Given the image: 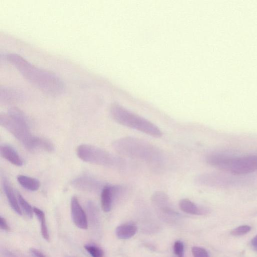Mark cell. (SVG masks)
<instances>
[{
  "instance_id": "cell-26",
  "label": "cell",
  "mask_w": 257,
  "mask_h": 257,
  "mask_svg": "<svg viewBox=\"0 0 257 257\" xmlns=\"http://www.w3.org/2000/svg\"><path fill=\"white\" fill-rule=\"evenodd\" d=\"M250 244L252 248L257 251V235L252 238L250 241Z\"/></svg>"
},
{
  "instance_id": "cell-2",
  "label": "cell",
  "mask_w": 257,
  "mask_h": 257,
  "mask_svg": "<svg viewBox=\"0 0 257 257\" xmlns=\"http://www.w3.org/2000/svg\"><path fill=\"white\" fill-rule=\"evenodd\" d=\"M0 123L28 150L41 149L48 152L54 150L53 145L49 141L31 134L28 118L18 108L12 107L7 113L1 114Z\"/></svg>"
},
{
  "instance_id": "cell-3",
  "label": "cell",
  "mask_w": 257,
  "mask_h": 257,
  "mask_svg": "<svg viewBox=\"0 0 257 257\" xmlns=\"http://www.w3.org/2000/svg\"><path fill=\"white\" fill-rule=\"evenodd\" d=\"M113 149L119 154L132 159L157 164L162 162L161 151L154 145L139 138L125 137L115 140Z\"/></svg>"
},
{
  "instance_id": "cell-9",
  "label": "cell",
  "mask_w": 257,
  "mask_h": 257,
  "mask_svg": "<svg viewBox=\"0 0 257 257\" xmlns=\"http://www.w3.org/2000/svg\"><path fill=\"white\" fill-rule=\"evenodd\" d=\"M72 185L75 189L91 193L101 191L104 186L98 180L88 176H82L74 179Z\"/></svg>"
},
{
  "instance_id": "cell-25",
  "label": "cell",
  "mask_w": 257,
  "mask_h": 257,
  "mask_svg": "<svg viewBox=\"0 0 257 257\" xmlns=\"http://www.w3.org/2000/svg\"><path fill=\"white\" fill-rule=\"evenodd\" d=\"M30 252L33 257H46L42 252L36 248H31Z\"/></svg>"
},
{
  "instance_id": "cell-27",
  "label": "cell",
  "mask_w": 257,
  "mask_h": 257,
  "mask_svg": "<svg viewBox=\"0 0 257 257\" xmlns=\"http://www.w3.org/2000/svg\"><path fill=\"white\" fill-rule=\"evenodd\" d=\"M3 257H17L16 255L13 254L7 250H4L2 252Z\"/></svg>"
},
{
  "instance_id": "cell-4",
  "label": "cell",
  "mask_w": 257,
  "mask_h": 257,
  "mask_svg": "<svg viewBox=\"0 0 257 257\" xmlns=\"http://www.w3.org/2000/svg\"><path fill=\"white\" fill-rule=\"evenodd\" d=\"M205 160L209 165L234 175H244L257 171V155L236 157L212 153L208 155Z\"/></svg>"
},
{
  "instance_id": "cell-20",
  "label": "cell",
  "mask_w": 257,
  "mask_h": 257,
  "mask_svg": "<svg viewBox=\"0 0 257 257\" xmlns=\"http://www.w3.org/2000/svg\"><path fill=\"white\" fill-rule=\"evenodd\" d=\"M84 247L91 257H104L103 250L95 245L87 244Z\"/></svg>"
},
{
  "instance_id": "cell-14",
  "label": "cell",
  "mask_w": 257,
  "mask_h": 257,
  "mask_svg": "<svg viewBox=\"0 0 257 257\" xmlns=\"http://www.w3.org/2000/svg\"><path fill=\"white\" fill-rule=\"evenodd\" d=\"M179 205L182 211L188 214L202 215L207 212V210L206 208L198 206L192 201L187 198L181 199L179 201Z\"/></svg>"
},
{
  "instance_id": "cell-1",
  "label": "cell",
  "mask_w": 257,
  "mask_h": 257,
  "mask_svg": "<svg viewBox=\"0 0 257 257\" xmlns=\"http://www.w3.org/2000/svg\"><path fill=\"white\" fill-rule=\"evenodd\" d=\"M5 57L25 79L43 93L58 96L65 91L63 81L53 73L33 65L17 54H7Z\"/></svg>"
},
{
  "instance_id": "cell-10",
  "label": "cell",
  "mask_w": 257,
  "mask_h": 257,
  "mask_svg": "<svg viewBox=\"0 0 257 257\" xmlns=\"http://www.w3.org/2000/svg\"><path fill=\"white\" fill-rule=\"evenodd\" d=\"M71 213L73 221L76 226L82 229L87 228L86 215L78 199L75 196L72 197L71 199Z\"/></svg>"
},
{
  "instance_id": "cell-11",
  "label": "cell",
  "mask_w": 257,
  "mask_h": 257,
  "mask_svg": "<svg viewBox=\"0 0 257 257\" xmlns=\"http://www.w3.org/2000/svg\"><path fill=\"white\" fill-rule=\"evenodd\" d=\"M24 95L21 90L12 87H3L1 88V102L10 103L20 101L23 99Z\"/></svg>"
},
{
  "instance_id": "cell-12",
  "label": "cell",
  "mask_w": 257,
  "mask_h": 257,
  "mask_svg": "<svg viewBox=\"0 0 257 257\" xmlns=\"http://www.w3.org/2000/svg\"><path fill=\"white\" fill-rule=\"evenodd\" d=\"M2 186L4 191L13 210L18 215H22V212L18 200L9 181L4 177L2 179Z\"/></svg>"
},
{
  "instance_id": "cell-24",
  "label": "cell",
  "mask_w": 257,
  "mask_h": 257,
  "mask_svg": "<svg viewBox=\"0 0 257 257\" xmlns=\"http://www.w3.org/2000/svg\"><path fill=\"white\" fill-rule=\"evenodd\" d=\"M0 227L3 230L6 231L10 230V226H9L6 219L2 216L0 217Z\"/></svg>"
},
{
  "instance_id": "cell-16",
  "label": "cell",
  "mask_w": 257,
  "mask_h": 257,
  "mask_svg": "<svg viewBox=\"0 0 257 257\" xmlns=\"http://www.w3.org/2000/svg\"><path fill=\"white\" fill-rule=\"evenodd\" d=\"M19 183L26 190L35 191L40 187V182L36 178L25 175H19L17 177Z\"/></svg>"
},
{
  "instance_id": "cell-7",
  "label": "cell",
  "mask_w": 257,
  "mask_h": 257,
  "mask_svg": "<svg viewBox=\"0 0 257 257\" xmlns=\"http://www.w3.org/2000/svg\"><path fill=\"white\" fill-rule=\"evenodd\" d=\"M218 173H205L199 174L194 178L196 184L210 187L234 186L244 182L243 178Z\"/></svg>"
},
{
  "instance_id": "cell-17",
  "label": "cell",
  "mask_w": 257,
  "mask_h": 257,
  "mask_svg": "<svg viewBox=\"0 0 257 257\" xmlns=\"http://www.w3.org/2000/svg\"><path fill=\"white\" fill-rule=\"evenodd\" d=\"M34 214L36 215L39 221L41 223V231L43 238L47 241L50 240V235L46 221L45 215L40 209L34 207Z\"/></svg>"
},
{
  "instance_id": "cell-21",
  "label": "cell",
  "mask_w": 257,
  "mask_h": 257,
  "mask_svg": "<svg viewBox=\"0 0 257 257\" xmlns=\"http://www.w3.org/2000/svg\"><path fill=\"white\" fill-rule=\"evenodd\" d=\"M251 227L248 225H242L233 229L230 234L233 236H239L245 235L250 232Z\"/></svg>"
},
{
  "instance_id": "cell-22",
  "label": "cell",
  "mask_w": 257,
  "mask_h": 257,
  "mask_svg": "<svg viewBox=\"0 0 257 257\" xmlns=\"http://www.w3.org/2000/svg\"><path fill=\"white\" fill-rule=\"evenodd\" d=\"M173 250L177 257H184V247L181 241L178 240L174 243Z\"/></svg>"
},
{
  "instance_id": "cell-8",
  "label": "cell",
  "mask_w": 257,
  "mask_h": 257,
  "mask_svg": "<svg viewBox=\"0 0 257 257\" xmlns=\"http://www.w3.org/2000/svg\"><path fill=\"white\" fill-rule=\"evenodd\" d=\"M123 189L120 185H105L101 191V206L105 212H109L112 204L122 192Z\"/></svg>"
},
{
  "instance_id": "cell-6",
  "label": "cell",
  "mask_w": 257,
  "mask_h": 257,
  "mask_svg": "<svg viewBox=\"0 0 257 257\" xmlns=\"http://www.w3.org/2000/svg\"><path fill=\"white\" fill-rule=\"evenodd\" d=\"M77 156L82 161L96 165L109 167L121 165V160L109 152L97 147L83 144L76 150Z\"/></svg>"
},
{
  "instance_id": "cell-19",
  "label": "cell",
  "mask_w": 257,
  "mask_h": 257,
  "mask_svg": "<svg viewBox=\"0 0 257 257\" xmlns=\"http://www.w3.org/2000/svg\"><path fill=\"white\" fill-rule=\"evenodd\" d=\"M18 200L20 208L24 212L25 215L28 218H32L33 213H34L33 208L20 194H18Z\"/></svg>"
},
{
  "instance_id": "cell-18",
  "label": "cell",
  "mask_w": 257,
  "mask_h": 257,
  "mask_svg": "<svg viewBox=\"0 0 257 257\" xmlns=\"http://www.w3.org/2000/svg\"><path fill=\"white\" fill-rule=\"evenodd\" d=\"M153 204L159 208L169 205L170 199L168 195L163 191L154 192L151 197Z\"/></svg>"
},
{
  "instance_id": "cell-13",
  "label": "cell",
  "mask_w": 257,
  "mask_h": 257,
  "mask_svg": "<svg viewBox=\"0 0 257 257\" xmlns=\"http://www.w3.org/2000/svg\"><path fill=\"white\" fill-rule=\"evenodd\" d=\"M0 152L1 156L12 164L22 166L23 161L17 151L8 145H3L1 146Z\"/></svg>"
},
{
  "instance_id": "cell-5",
  "label": "cell",
  "mask_w": 257,
  "mask_h": 257,
  "mask_svg": "<svg viewBox=\"0 0 257 257\" xmlns=\"http://www.w3.org/2000/svg\"><path fill=\"white\" fill-rule=\"evenodd\" d=\"M109 112L112 119L122 125L153 137L160 138L162 136L161 130L156 124L119 104H112Z\"/></svg>"
},
{
  "instance_id": "cell-15",
  "label": "cell",
  "mask_w": 257,
  "mask_h": 257,
  "mask_svg": "<svg viewBox=\"0 0 257 257\" xmlns=\"http://www.w3.org/2000/svg\"><path fill=\"white\" fill-rule=\"evenodd\" d=\"M137 231V227L135 225L126 224L117 226L115 230V233L118 238L127 239L133 237Z\"/></svg>"
},
{
  "instance_id": "cell-23",
  "label": "cell",
  "mask_w": 257,
  "mask_h": 257,
  "mask_svg": "<svg viewBox=\"0 0 257 257\" xmlns=\"http://www.w3.org/2000/svg\"><path fill=\"white\" fill-rule=\"evenodd\" d=\"M193 257H209L207 250L202 247L193 246L192 248Z\"/></svg>"
}]
</instances>
